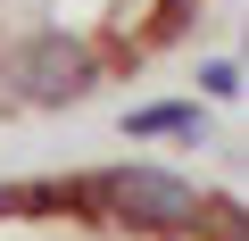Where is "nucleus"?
Wrapping results in <instances>:
<instances>
[{
  "label": "nucleus",
  "instance_id": "1",
  "mask_svg": "<svg viewBox=\"0 0 249 241\" xmlns=\"http://www.w3.org/2000/svg\"><path fill=\"white\" fill-rule=\"evenodd\" d=\"M208 0H0V108H67L175 50Z\"/></svg>",
  "mask_w": 249,
  "mask_h": 241
}]
</instances>
